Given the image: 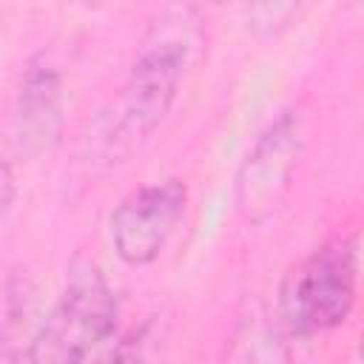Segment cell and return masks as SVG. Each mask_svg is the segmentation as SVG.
<instances>
[{"label":"cell","instance_id":"5","mask_svg":"<svg viewBox=\"0 0 364 364\" xmlns=\"http://www.w3.org/2000/svg\"><path fill=\"white\" fill-rule=\"evenodd\" d=\"M188 208V188L179 179H162L131 191L111 213V245L128 267H145L159 259Z\"/></svg>","mask_w":364,"mask_h":364},{"label":"cell","instance_id":"8","mask_svg":"<svg viewBox=\"0 0 364 364\" xmlns=\"http://www.w3.org/2000/svg\"><path fill=\"white\" fill-rule=\"evenodd\" d=\"M14 196H17V182H14V171L9 162L0 159V230L11 213V205H14Z\"/></svg>","mask_w":364,"mask_h":364},{"label":"cell","instance_id":"4","mask_svg":"<svg viewBox=\"0 0 364 364\" xmlns=\"http://www.w3.org/2000/svg\"><path fill=\"white\" fill-rule=\"evenodd\" d=\"M304 148V119L284 111L250 148L236 173V205L247 222L270 219L290 191L296 162Z\"/></svg>","mask_w":364,"mask_h":364},{"label":"cell","instance_id":"1","mask_svg":"<svg viewBox=\"0 0 364 364\" xmlns=\"http://www.w3.org/2000/svg\"><path fill=\"white\" fill-rule=\"evenodd\" d=\"M119 341V307L100 264L74 256L54 310L40 324L28 361H88L114 355Z\"/></svg>","mask_w":364,"mask_h":364},{"label":"cell","instance_id":"7","mask_svg":"<svg viewBox=\"0 0 364 364\" xmlns=\"http://www.w3.org/2000/svg\"><path fill=\"white\" fill-rule=\"evenodd\" d=\"M304 0H250L247 6V28L256 37H270L279 34L293 14L299 11Z\"/></svg>","mask_w":364,"mask_h":364},{"label":"cell","instance_id":"2","mask_svg":"<svg viewBox=\"0 0 364 364\" xmlns=\"http://www.w3.org/2000/svg\"><path fill=\"white\" fill-rule=\"evenodd\" d=\"M185 74V46L159 40L134 60L111 111L100 119L97 148L108 165L125 162L139 151L168 117Z\"/></svg>","mask_w":364,"mask_h":364},{"label":"cell","instance_id":"6","mask_svg":"<svg viewBox=\"0 0 364 364\" xmlns=\"http://www.w3.org/2000/svg\"><path fill=\"white\" fill-rule=\"evenodd\" d=\"M63 131V82L48 65H28L14 105V136L26 156L48 151Z\"/></svg>","mask_w":364,"mask_h":364},{"label":"cell","instance_id":"9","mask_svg":"<svg viewBox=\"0 0 364 364\" xmlns=\"http://www.w3.org/2000/svg\"><path fill=\"white\" fill-rule=\"evenodd\" d=\"M208 3H228V0H208Z\"/></svg>","mask_w":364,"mask_h":364},{"label":"cell","instance_id":"3","mask_svg":"<svg viewBox=\"0 0 364 364\" xmlns=\"http://www.w3.org/2000/svg\"><path fill=\"white\" fill-rule=\"evenodd\" d=\"M358 293V236H336L304 256L282 282L279 316L293 336H316L347 321Z\"/></svg>","mask_w":364,"mask_h":364}]
</instances>
